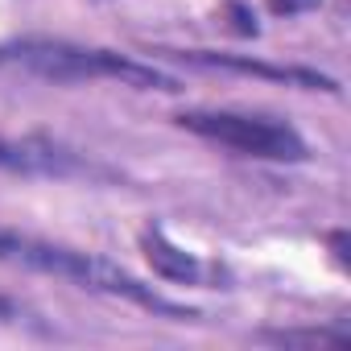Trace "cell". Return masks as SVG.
<instances>
[{
    "label": "cell",
    "mask_w": 351,
    "mask_h": 351,
    "mask_svg": "<svg viewBox=\"0 0 351 351\" xmlns=\"http://www.w3.org/2000/svg\"><path fill=\"white\" fill-rule=\"evenodd\" d=\"M141 248H145L149 265H153L161 277L182 281V285H203L207 265H203L195 252H186V248H178V244H169L161 232H145V236H141Z\"/></svg>",
    "instance_id": "cell-6"
},
{
    "label": "cell",
    "mask_w": 351,
    "mask_h": 351,
    "mask_svg": "<svg viewBox=\"0 0 351 351\" xmlns=\"http://www.w3.org/2000/svg\"><path fill=\"white\" fill-rule=\"evenodd\" d=\"M178 124L203 141H215L223 149H236L244 157H261V161H302L306 157V141L269 116H244V112H182Z\"/></svg>",
    "instance_id": "cell-3"
},
{
    "label": "cell",
    "mask_w": 351,
    "mask_h": 351,
    "mask_svg": "<svg viewBox=\"0 0 351 351\" xmlns=\"http://www.w3.org/2000/svg\"><path fill=\"white\" fill-rule=\"evenodd\" d=\"M0 261L17 265V269H29V273H50V277L75 281L79 289H95V293H108V298L136 302V306L169 314V318H191V310L165 302L157 289H149L145 281H136L128 269H120V265H112V261H104L95 252H79V248L50 244V240H38V236L0 232Z\"/></svg>",
    "instance_id": "cell-1"
},
{
    "label": "cell",
    "mask_w": 351,
    "mask_h": 351,
    "mask_svg": "<svg viewBox=\"0 0 351 351\" xmlns=\"http://www.w3.org/2000/svg\"><path fill=\"white\" fill-rule=\"evenodd\" d=\"M13 314H17V306H13V302H9L5 293H0V322H9Z\"/></svg>",
    "instance_id": "cell-9"
},
{
    "label": "cell",
    "mask_w": 351,
    "mask_h": 351,
    "mask_svg": "<svg viewBox=\"0 0 351 351\" xmlns=\"http://www.w3.org/2000/svg\"><path fill=\"white\" fill-rule=\"evenodd\" d=\"M195 66H215V71H236V75H256V79H273V83H298V87H310V91H335L330 79L314 75V71H302V66H269V62H256V58H232V54H207V50H186L178 54Z\"/></svg>",
    "instance_id": "cell-5"
},
{
    "label": "cell",
    "mask_w": 351,
    "mask_h": 351,
    "mask_svg": "<svg viewBox=\"0 0 351 351\" xmlns=\"http://www.w3.org/2000/svg\"><path fill=\"white\" fill-rule=\"evenodd\" d=\"M269 339H277V343H318V347H343L347 343V335H339V330H277Z\"/></svg>",
    "instance_id": "cell-7"
},
{
    "label": "cell",
    "mask_w": 351,
    "mask_h": 351,
    "mask_svg": "<svg viewBox=\"0 0 351 351\" xmlns=\"http://www.w3.org/2000/svg\"><path fill=\"white\" fill-rule=\"evenodd\" d=\"M265 5H269L273 13H285V17H293V13H306V9H314L318 0H265Z\"/></svg>",
    "instance_id": "cell-8"
},
{
    "label": "cell",
    "mask_w": 351,
    "mask_h": 351,
    "mask_svg": "<svg viewBox=\"0 0 351 351\" xmlns=\"http://www.w3.org/2000/svg\"><path fill=\"white\" fill-rule=\"evenodd\" d=\"M0 62L21 66V71L42 75V79H54V83L116 79V83H128V87H145V91H178V79H169V75H161L145 62H132V58L112 54V50L46 42V38H25V42H13V46H0Z\"/></svg>",
    "instance_id": "cell-2"
},
{
    "label": "cell",
    "mask_w": 351,
    "mask_h": 351,
    "mask_svg": "<svg viewBox=\"0 0 351 351\" xmlns=\"http://www.w3.org/2000/svg\"><path fill=\"white\" fill-rule=\"evenodd\" d=\"M0 169L9 173H46V178H71V173H95L91 161L75 157L50 141H9L0 136Z\"/></svg>",
    "instance_id": "cell-4"
}]
</instances>
